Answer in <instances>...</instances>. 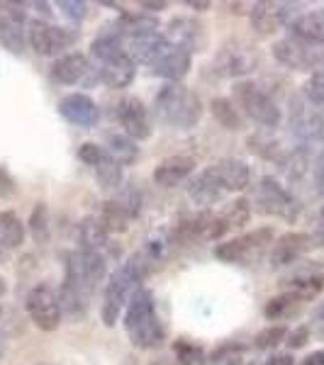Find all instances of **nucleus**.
<instances>
[{
	"instance_id": "nucleus-1",
	"label": "nucleus",
	"mask_w": 324,
	"mask_h": 365,
	"mask_svg": "<svg viewBox=\"0 0 324 365\" xmlns=\"http://www.w3.org/2000/svg\"><path fill=\"white\" fill-rule=\"evenodd\" d=\"M158 122L173 129H193L203 117V100L183 83H166L154 100Z\"/></svg>"
},
{
	"instance_id": "nucleus-2",
	"label": "nucleus",
	"mask_w": 324,
	"mask_h": 365,
	"mask_svg": "<svg viewBox=\"0 0 324 365\" xmlns=\"http://www.w3.org/2000/svg\"><path fill=\"white\" fill-rule=\"evenodd\" d=\"M125 331L137 349H156L163 341V324L158 322L154 295L146 287H139L125 309Z\"/></svg>"
},
{
	"instance_id": "nucleus-3",
	"label": "nucleus",
	"mask_w": 324,
	"mask_h": 365,
	"mask_svg": "<svg viewBox=\"0 0 324 365\" xmlns=\"http://www.w3.org/2000/svg\"><path fill=\"white\" fill-rule=\"evenodd\" d=\"M105 278V256L98 251L79 249L71 251L66 258V278H64V287L76 292L81 299L91 297L96 285Z\"/></svg>"
},
{
	"instance_id": "nucleus-4",
	"label": "nucleus",
	"mask_w": 324,
	"mask_h": 365,
	"mask_svg": "<svg viewBox=\"0 0 324 365\" xmlns=\"http://www.w3.org/2000/svg\"><path fill=\"white\" fill-rule=\"evenodd\" d=\"M137 282H141V280L129 270L127 263L122 268H117L108 278L105 295H103V307H100V319H103L105 327H115L117 324L120 314L127 309L129 299H132L134 292L139 290Z\"/></svg>"
},
{
	"instance_id": "nucleus-5",
	"label": "nucleus",
	"mask_w": 324,
	"mask_h": 365,
	"mask_svg": "<svg viewBox=\"0 0 324 365\" xmlns=\"http://www.w3.org/2000/svg\"><path fill=\"white\" fill-rule=\"evenodd\" d=\"M234 93H237V100L241 108H244V113L261 127L273 129L280 125L283 120L280 108L258 83H254V81H239Z\"/></svg>"
},
{
	"instance_id": "nucleus-6",
	"label": "nucleus",
	"mask_w": 324,
	"mask_h": 365,
	"mask_svg": "<svg viewBox=\"0 0 324 365\" xmlns=\"http://www.w3.org/2000/svg\"><path fill=\"white\" fill-rule=\"evenodd\" d=\"M322 51L324 44H308L298 37H283L273 44L275 61L293 71H320L322 68Z\"/></svg>"
},
{
	"instance_id": "nucleus-7",
	"label": "nucleus",
	"mask_w": 324,
	"mask_h": 365,
	"mask_svg": "<svg viewBox=\"0 0 324 365\" xmlns=\"http://www.w3.org/2000/svg\"><path fill=\"white\" fill-rule=\"evenodd\" d=\"M25 309L29 314V319L37 329L42 331H56L59 324H61V304H59V295L51 290L49 285L39 282L25 297Z\"/></svg>"
},
{
	"instance_id": "nucleus-8",
	"label": "nucleus",
	"mask_w": 324,
	"mask_h": 365,
	"mask_svg": "<svg viewBox=\"0 0 324 365\" xmlns=\"http://www.w3.org/2000/svg\"><path fill=\"white\" fill-rule=\"evenodd\" d=\"M27 42L39 56H64V51L76 42V34L66 27H56L42 20L27 22Z\"/></svg>"
},
{
	"instance_id": "nucleus-9",
	"label": "nucleus",
	"mask_w": 324,
	"mask_h": 365,
	"mask_svg": "<svg viewBox=\"0 0 324 365\" xmlns=\"http://www.w3.org/2000/svg\"><path fill=\"white\" fill-rule=\"evenodd\" d=\"M295 3H275V0H258L249 10V22L258 34H273L280 27H288L298 15Z\"/></svg>"
},
{
	"instance_id": "nucleus-10",
	"label": "nucleus",
	"mask_w": 324,
	"mask_h": 365,
	"mask_svg": "<svg viewBox=\"0 0 324 365\" xmlns=\"http://www.w3.org/2000/svg\"><path fill=\"white\" fill-rule=\"evenodd\" d=\"M270 241H273V229H268V227L254 229L251 234L229 239V241H225V244H217L215 256L225 263H244L246 258L254 256L256 251L266 249Z\"/></svg>"
},
{
	"instance_id": "nucleus-11",
	"label": "nucleus",
	"mask_w": 324,
	"mask_h": 365,
	"mask_svg": "<svg viewBox=\"0 0 324 365\" xmlns=\"http://www.w3.org/2000/svg\"><path fill=\"white\" fill-rule=\"evenodd\" d=\"M258 54L254 46L244 44V42H227L217 51L215 56V66L222 76L227 78H239V76H249L256 68Z\"/></svg>"
},
{
	"instance_id": "nucleus-12",
	"label": "nucleus",
	"mask_w": 324,
	"mask_h": 365,
	"mask_svg": "<svg viewBox=\"0 0 324 365\" xmlns=\"http://www.w3.org/2000/svg\"><path fill=\"white\" fill-rule=\"evenodd\" d=\"M256 202L261 205L258 210H261L263 215L285 217V220H290V217L295 215V207H298L290 192H288L275 178H270V175H263V178L258 180Z\"/></svg>"
},
{
	"instance_id": "nucleus-13",
	"label": "nucleus",
	"mask_w": 324,
	"mask_h": 365,
	"mask_svg": "<svg viewBox=\"0 0 324 365\" xmlns=\"http://www.w3.org/2000/svg\"><path fill=\"white\" fill-rule=\"evenodd\" d=\"M117 120L125 127V134L134 141H144L151 137V120H149V110L141 103L139 98L127 96L120 100L117 105Z\"/></svg>"
},
{
	"instance_id": "nucleus-14",
	"label": "nucleus",
	"mask_w": 324,
	"mask_h": 365,
	"mask_svg": "<svg viewBox=\"0 0 324 365\" xmlns=\"http://www.w3.org/2000/svg\"><path fill=\"white\" fill-rule=\"evenodd\" d=\"M191 63H193V54L188 49L178 44H166L163 46V51L158 54V58L154 63H151V73L161 76V78H166L168 83H181V81L188 76V71H191Z\"/></svg>"
},
{
	"instance_id": "nucleus-15",
	"label": "nucleus",
	"mask_w": 324,
	"mask_h": 365,
	"mask_svg": "<svg viewBox=\"0 0 324 365\" xmlns=\"http://www.w3.org/2000/svg\"><path fill=\"white\" fill-rule=\"evenodd\" d=\"M59 113L66 122L76 127H96L100 110L96 105V100L86 93H69L59 100Z\"/></svg>"
},
{
	"instance_id": "nucleus-16",
	"label": "nucleus",
	"mask_w": 324,
	"mask_h": 365,
	"mask_svg": "<svg viewBox=\"0 0 324 365\" xmlns=\"http://www.w3.org/2000/svg\"><path fill=\"white\" fill-rule=\"evenodd\" d=\"M312 246V237L305 232H288L273 244V251H270V263L275 268L283 266H293L298 258H303L305 253L310 251Z\"/></svg>"
},
{
	"instance_id": "nucleus-17",
	"label": "nucleus",
	"mask_w": 324,
	"mask_h": 365,
	"mask_svg": "<svg viewBox=\"0 0 324 365\" xmlns=\"http://www.w3.org/2000/svg\"><path fill=\"white\" fill-rule=\"evenodd\" d=\"M91 73V63H88V56L81 54V51H69V54L59 56L51 66V78L61 86H76L81 81L88 78Z\"/></svg>"
},
{
	"instance_id": "nucleus-18",
	"label": "nucleus",
	"mask_w": 324,
	"mask_h": 365,
	"mask_svg": "<svg viewBox=\"0 0 324 365\" xmlns=\"http://www.w3.org/2000/svg\"><path fill=\"white\" fill-rule=\"evenodd\" d=\"M196 166L198 163L193 156L178 154V156L163 158V161L154 168V182L161 187H173V185H178V182L191 178Z\"/></svg>"
},
{
	"instance_id": "nucleus-19",
	"label": "nucleus",
	"mask_w": 324,
	"mask_h": 365,
	"mask_svg": "<svg viewBox=\"0 0 324 365\" xmlns=\"http://www.w3.org/2000/svg\"><path fill=\"white\" fill-rule=\"evenodd\" d=\"M288 29H290V37H298L308 44H324V8L298 13Z\"/></svg>"
},
{
	"instance_id": "nucleus-20",
	"label": "nucleus",
	"mask_w": 324,
	"mask_h": 365,
	"mask_svg": "<svg viewBox=\"0 0 324 365\" xmlns=\"http://www.w3.org/2000/svg\"><path fill=\"white\" fill-rule=\"evenodd\" d=\"M212 168H215L225 192H241L244 187H249L251 168H249V163L241 161V158H222V161L215 163Z\"/></svg>"
},
{
	"instance_id": "nucleus-21",
	"label": "nucleus",
	"mask_w": 324,
	"mask_h": 365,
	"mask_svg": "<svg viewBox=\"0 0 324 365\" xmlns=\"http://www.w3.org/2000/svg\"><path fill=\"white\" fill-rule=\"evenodd\" d=\"M222 195H225V190H222L220 178H217L212 166L200 170L196 178L191 180V185H188V197L196 205H200V207H210V205L220 202Z\"/></svg>"
},
{
	"instance_id": "nucleus-22",
	"label": "nucleus",
	"mask_w": 324,
	"mask_h": 365,
	"mask_svg": "<svg viewBox=\"0 0 324 365\" xmlns=\"http://www.w3.org/2000/svg\"><path fill=\"white\" fill-rule=\"evenodd\" d=\"M134 76H137V63L129 58V54H120L98 66V78L108 88H127Z\"/></svg>"
},
{
	"instance_id": "nucleus-23",
	"label": "nucleus",
	"mask_w": 324,
	"mask_h": 365,
	"mask_svg": "<svg viewBox=\"0 0 324 365\" xmlns=\"http://www.w3.org/2000/svg\"><path fill=\"white\" fill-rule=\"evenodd\" d=\"M166 39L171 44L183 46V49H188L191 54L193 51H200V46L205 44L203 27H200L198 22L188 20V17H176V20H171Z\"/></svg>"
},
{
	"instance_id": "nucleus-24",
	"label": "nucleus",
	"mask_w": 324,
	"mask_h": 365,
	"mask_svg": "<svg viewBox=\"0 0 324 365\" xmlns=\"http://www.w3.org/2000/svg\"><path fill=\"white\" fill-rule=\"evenodd\" d=\"M27 229L13 210L0 212V246L3 249H20L25 244Z\"/></svg>"
},
{
	"instance_id": "nucleus-25",
	"label": "nucleus",
	"mask_w": 324,
	"mask_h": 365,
	"mask_svg": "<svg viewBox=\"0 0 324 365\" xmlns=\"http://www.w3.org/2000/svg\"><path fill=\"white\" fill-rule=\"evenodd\" d=\"M79 237H81L83 249H88V251L103 253L105 249H108V244H110V234L105 232V227L98 222V217H86V220L81 222Z\"/></svg>"
},
{
	"instance_id": "nucleus-26",
	"label": "nucleus",
	"mask_w": 324,
	"mask_h": 365,
	"mask_svg": "<svg viewBox=\"0 0 324 365\" xmlns=\"http://www.w3.org/2000/svg\"><path fill=\"white\" fill-rule=\"evenodd\" d=\"M129 220L132 217L127 215V210L122 207L117 200H108V202H103V207H100V215H98V222L105 227V232L108 234H122L129 229Z\"/></svg>"
},
{
	"instance_id": "nucleus-27",
	"label": "nucleus",
	"mask_w": 324,
	"mask_h": 365,
	"mask_svg": "<svg viewBox=\"0 0 324 365\" xmlns=\"http://www.w3.org/2000/svg\"><path fill=\"white\" fill-rule=\"evenodd\" d=\"M322 290H324V273H303L298 278H293L285 287V292L295 295L300 302L315 299Z\"/></svg>"
},
{
	"instance_id": "nucleus-28",
	"label": "nucleus",
	"mask_w": 324,
	"mask_h": 365,
	"mask_svg": "<svg viewBox=\"0 0 324 365\" xmlns=\"http://www.w3.org/2000/svg\"><path fill=\"white\" fill-rule=\"evenodd\" d=\"M210 110H212V117L220 122V127L229 129V132H239L244 127V120H241L239 110L234 108V103L229 98H215L210 103Z\"/></svg>"
},
{
	"instance_id": "nucleus-29",
	"label": "nucleus",
	"mask_w": 324,
	"mask_h": 365,
	"mask_svg": "<svg viewBox=\"0 0 324 365\" xmlns=\"http://www.w3.org/2000/svg\"><path fill=\"white\" fill-rule=\"evenodd\" d=\"M108 154L115 158L117 163L127 166L132 163L134 158L139 156V149H137V141L129 139L127 134H108Z\"/></svg>"
},
{
	"instance_id": "nucleus-30",
	"label": "nucleus",
	"mask_w": 324,
	"mask_h": 365,
	"mask_svg": "<svg viewBox=\"0 0 324 365\" xmlns=\"http://www.w3.org/2000/svg\"><path fill=\"white\" fill-rule=\"evenodd\" d=\"M29 234L34 237L37 244H46L51 237V215H49V207L44 202H37L29 215Z\"/></svg>"
},
{
	"instance_id": "nucleus-31",
	"label": "nucleus",
	"mask_w": 324,
	"mask_h": 365,
	"mask_svg": "<svg viewBox=\"0 0 324 365\" xmlns=\"http://www.w3.org/2000/svg\"><path fill=\"white\" fill-rule=\"evenodd\" d=\"M105 151H108V149H105ZM96 175H98L100 185L113 190V187L122 185V178H125V166H122V163H117L110 154H105L103 161L96 166Z\"/></svg>"
},
{
	"instance_id": "nucleus-32",
	"label": "nucleus",
	"mask_w": 324,
	"mask_h": 365,
	"mask_svg": "<svg viewBox=\"0 0 324 365\" xmlns=\"http://www.w3.org/2000/svg\"><path fill=\"white\" fill-rule=\"evenodd\" d=\"M298 307H300V299L295 295H290V292H283V295H275L268 299L266 307H263V314H266V319L270 322H278V319H285L288 314H293Z\"/></svg>"
},
{
	"instance_id": "nucleus-33",
	"label": "nucleus",
	"mask_w": 324,
	"mask_h": 365,
	"mask_svg": "<svg viewBox=\"0 0 324 365\" xmlns=\"http://www.w3.org/2000/svg\"><path fill=\"white\" fill-rule=\"evenodd\" d=\"M222 222L227 225V229H244L251 220V202L246 197L234 200L229 207L222 212Z\"/></svg>"
},
{
	"instance_id": "nucleus-34",
	"label": "nucleus",
	"mask_w": 324,
	"mask_h": 365,
	"mask_svg": "<svg viewBox=\"0 0 324 365\" xmlns=\"http://www.w3.org/2000/svg\"><path fill=\"white\" fill-rule=\"evenodd\" d=\"M0 42L8 46L10 51L20 54L22 46L27 42V22H13V25L0 29Z\"/></svg>"
},
{
	"instance_id": "nucleus-35",
	"label": "nucleus",
	"mask_w": 324,
	"mask_h": 365,
	"mask_svg": "<svg viewBox=\"0 0 324 365\" xmlns=\"http://www.w3.org/2000/svg\"><path fill=\"white\" fill-rule=\"evenodd\" d=\"M285 339H288V329L283 327V324H273V327H266L256 334L254 344H256V349L268 351V349H275L278 344H283Z\"/></svg>"
},
{
	"instance_id": "nucleus-36",
	"label": "nucleus",
	"mask_w": 324,
	"mask_h": 365,
	"mask_svg": "<svg viewBox=\"0 0 324 365\" xmlns=\"http://www.w3.org/2000/svg\"><path fill=\"white\" fill-rule=\"evenodd\" d=\"M246 144H249V149L261 158H278L280 154V144L275 139L266 137V134H254V137H249Z\"/></svg>"
},
{
	"instance_id": "nucleus-37",
	"label": "nucleus",
	"mask_w": 324,
	"mask_h": 365,
	"mask_svg": "<svg viewBox=\"0 0 324 365\" xmlns=\"http://www.w3.org/2000/svg\"><path fill=\"white\" fill-rule=\"evenodd\" d=\"M303 96L317 108H324V71H315L303 86Z\"/></svg>"
},
{
	"instance_id": "nucleus-38",
	"label": "nucleus",
	"mask_w": 324,
	"mask_h": 365,
	"mask_svg": "<svg viewBox=\"0 0 324 365\" xmlns=\"http://www.w3.org/2000/svg\"><path fill=\"white\" fill-rule=\"evenodd\" d=\"M173 353H176V358H178L181 365H196L200 361V356H203V351H200L198 346H193L191 341H186V339L176 341Z\"/></svg>"
},
{
	"instance_id": "nucleus-39",
	"label": "nucleus",
	"mask_w": 324,
	"mask_h": 365,
	"mask_svg": "<svg viewBox=\"0 0 324 365\" xmlns=\"http://www.w3.org/2000/svg\"><path fill=\"white\" fill-rule=\"evenodd\" d=\"M308 166H310L308 151L298 149L288 156V175H290V178H303V175L308 173Z\"/></svg>"
},
{
	"instance_id": "nucleus-40",
	"label": "nucleus",
	"mask_w": 324,
	"mask_h": 365,
	"mask_svg": "<svg viewBox=\"0 0 324 365\" xmlns=\"http://www.w3.org/2000/svg\"><path fill=\"white\" fill-rule=\"evenodd\" d=\"M105 154H108V151H105V146H98V144H93V141H86V144L79 149V158L83 163H88V166H93V168L103 161Z\"/></svg>"
},
{
	"instance_id": "nucleus-41",
	"label": "nucleus",
	"mask_w": 324,
	"mask_h": 365,
	"mask_svg": "<svg viewBox=\"0 0 324 365\" xmlns=\"http://www.w3.org/2000/svg\"><path fill=\"white\" fill-rule=\"evenodd\" d=\"M56 8H61V13L74 22H81L88 15V5L81 3V0H59Z\"/></svg>"
},
{
	"instance_id": "nucleus-42",
	"label": "nucleus",
	"mask_w": 324,
	"mask_h": 365,
	"mask_svg": "<svg viewBox=\"0 0 324 365\" xmlns=\"http://www.w3.org/2000/svg\"><path fill=\"white\" fill-rule=\"evenodd\" d=\"M288 346H290V351L295 349H303L305 344L310 341V329L308 327H298L295 331H288Z\"/></svg>"
},
{
	"instance_id": "nucleus-43",
	"label": "nucleus",
	"mask_w": 324,
	"mask_h": 365,
	"mask_svg": "<svg viewBox=\"0 0 324 365\" xmlns=\"http://www.w3.org/2000/svg\"><path fill=\"white\" fill-rule=\"evenodd\" d=\"M15 192V180H13V175L8 173L5 168H0V195H13Z\"/></svg>"
},
{
	"instance_id": "nucleus-44",
	"label": "nucleus",
	"mask_w": 324,
	"mask_h": 365,
	"mask_svg": "<svg viewBox=\"0 0 324 365\" xmlns=\"http://www.w3.org/2000/svg\"><path fill=\"white\" fill-rule=\"evenodd\" d=\"M298 365H324V349L308 353V356H305Z\"/></svg>"
},
{
	"instance_id": "nucleus-45",
	"label": "nucleus",
	"mask_w": 324,
	"mask_h": 365,
	"mask_svg": "<svg viewBox=\"0 0 324 365\" xmlns=\"http://www.w3.org/2000/svg\"><path fill=\"white\" fill-rule=\"evenodd\" d=\"M263 365H295V358H293L290 353H280V356L268 358Z\"/></svg>"
},
{
	"instance_id": "nucleus-46",
	"label": "nucleus",
	"mask_w": 324,
	"mask_h": 365,
	"mask_svg": "<svg viewBox=\"0 0 324 365\" xmlns=\"http://www.w3.org/2000/svg\"><path fill=\"white\" fill-rule=\"evenodd\" d=\"M168 3H163V0H144L141 3V8L149 10V13H158V10H166Z\"/></svg>"
},
{
	"instance_id": "nucleus-47",
	"label": "nucleus",
	"mask_w": 324,
	"mask_h": 365,
	"mask_svg": "<svg viewBox=\"0 0 324 365\" xmlns=\"http://www.w3.org/2000/svg\"><path fill=\"white\" fill-rule=\"evenodd\" d=\"M186 5H188V8H193V10H198V13H203V10L212 8L210 0H186Z\"/></svg>"
},
{
	"instance_id": "nucleus-48",
	"label": "nucleus",
	"mask_w": 324,
	"mask_h": 365,
	"mask_svg": "<svg viewBox=\"0 0 324 365\" xmlns=\"http://www.w3.org/2000/svg\"><path fill=\"white\" fill-rule=\"evenodd\" d=\"M317 229L324 234V205H322V210H320V215H317Z\"/></svg>"
},
{
	"instance_id": "nucleus-49",
	"label": "nucleus",
	"mask_w": 324,
	"mask_h": 365,
	"mask_svg": "<svg viewBox=\"0 0 324 365\" xmlns=\"http://www.w3.org/2000/svg\"><path fill=\"white\" fill-rule=\"evenodd\" d=\"M5 292H8V285H5V280L0 278V295H5Z\"/></svg>"
},
{
	"instance_id": "nucleus-50",
	"label": "nucleus",
	"mask_w": 324,
	"mask_h": 365,
	"mask_svg": "<svg viewBox=\"0 0 324 365\" xmlns=\"http://www.w3.org/2000/svg\"><path fill=\"white\" fill-rule=\"evenodd\" d=\"M320 317H324V299H322V304H320Z\"/></svg>"
},
{
	"instance_id": "nucleus-51",
	"label": "nucleus",
	"mask_w": 324,
	"mask_h": 365,
	"mask_svg": "<svg viewBox=\"0 0 324 365\" xmlns=\"http://www.w3.org/2000/svg\"><path fill=\"white\" fill-rule=\"evenodd\" d=\"M320 71H324V51H322V68Z\"/></svg>"
},
{
	"instance_id": "nucleus-52",
	"label": "nucleus",
	"mask_w": 324,
	"mask_h": 365,
	"mask_svg": "<svg viewBox=\"0 0 324 365\" xmlns=\"http://www.w3.org/2000/svg\"><path fill=\"white\" fill-rule=\"evenodd\" d=\"M0 261H3V246H0Z\"/></svg>"
},
{
	"instance_id": "nucleus-53",
	"label": "nucleus",
	"mask_w": 324,
	"mask_h": 365,
	"mask_svg": "<svg viewBox=\"0 0 324 365\" xmlns=\"http://www.w3.org/2000/svg\"><path fill=\"white\" fill-rule=\"evenodd\" d=\"M0 353H3V341H0Z\"/></svg>"
},
{
	"instance_id": "nucleus-54",
	"label": "nucleus",
	"mask_w": 324,
	"mask_h": 365,
	"mask_svg": "<svg viewBox=\"0 0 324 365\" xmlns=\"http://www.w3.org/2000/svg\"><path fill=\"white\" fill-rule=\"evenodd\" d=\"M0 314H3V307H0Z\"/></svg>"
}]
</instances>
